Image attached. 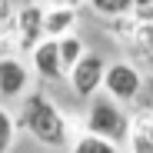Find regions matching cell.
I'll use <instances>...</instances> for the list:
<instances>
[{
    "mask_svg": "<svg viewBox=\"0 0 153 153\" xmlns=\"http://www.w3.org/2000/svg\"><path fill=\"white\" fill-rule=\"evenodd\" d=\"M126 103H120L117 97H110L107 90H100L90 97V110H87V130L90 133H100L113 143H123L130 140V126H133V117L123 110Z\"/></svg>",
    "mask_w": 153,
    "mask_h": 153,
    "instance_id": "obj_1",
    "label": "cell"
},
{
    "mask_svg": "<svg viewBox=\"0 0 153 153\" xmlns=\"http://www.w3.org/2000/svg\"><path fill=\"white\" fill-rule=\"evenodd\" d=\"M20 123L27 126V133L33 140H40L43 146H63L67 143V117L60 113L57 103H50V100L40 97V93L23 103Z\"/></svg>",
    "mask_w": 153,
    "mask_h": 153,
    "instance_id": "obj_2",
    "label": "cell"
},
{
    "mask_svg": "<svg viewBox=\"0 0 153 153\" xmlns=\"http://www.w3.org/2000/svg\"><path fill=\"white\" fill-rule=\"evenodd\" d=\"M107 60L100 57V53H83L80 60H76V67L70 70V87L73 93L80 97V100H90L93 93L103 90V76H107Z\"/></svg>",
    "mask_w": 153,
    "mask_h": 153,
    "instance_id": "obj_3",
    "label": "cell"
},
{
    "mask_svg": "<svg viewBox=\"0 0 153 153\" xmlns=\"http://www.w3.org/2000/svg\"><path fill=\"white\" fill-rule=\"evenodd\" d=\"M103 90L110 97H117L120 103H133V100L143 93V76L133 63L126 60H117L107 67V76H103Z\"/></svg>",
    "mask_w": 153,
    "mask_h": 153,
    "instance_id": "obj_4",
    "label": "cell"
},
{
    "mask_svg": "<svg viewBox=\"0 0 153 153\" xmlns=\"http://www.w3.org/2000/svg\"><path fill=\"white\" fill-rule=\"evenodd\" d=\"M43 17H47L43 4H20V10H17V43H20V50H33L47 37Z\"/></svg>",
    "mask_w": 153,
    "mask_h": 153,
    "instance_id": "obj_5",
    "label": "cell"
},
{
    "mask_svg": "<svg viewBox=\"0 0 153 153\" xmlns=\"http://www.w3.org/2000/svg\"><path fill=\"white\" fill-rule=\"evenodd\" d=\"M30 60H33V70L43 80H63L67 76V67H63V57H60V37H43L30 50Z\"/></svg>",
    "mask_w": 153,
    "mask_h": 153,
    "instance_id": "obj_6",
    "label": "cell"
},
{
    "mask_svg": "<svg viewBox=\"0 0 153 153\" xmlns=\"http://www.w3.org/2000/svg\"><path fill=\"white\" fill-rule=\"evenodd\" d=\"M30 83V70L23 67L17 57H0V97L4 100H13L27 90Z\"/></svg>",
    "mask_w": 153,
    "mask_h": 153,
    "instance_id": "obj_7",
    "label": "cell"
},
{
    "mask_svg": "<svg viewBox=\"0 0 153 153\" xmlns=\"http://www.w3.org/2000/svg\"><path fill=\"white\" fill-rule=\"evenodd\" d=\"M130 153H153V110H140L130 126Z\"/></svg>",
    "mask_w": 153,
    "mask_h": 153,
    "instance_id": "obj_8",
    "label": "cell"
},
{
    "mask_svg": "<svg viewBox=\"0 0 153 153\" xmlns=\"http://www.w3.org/2000/svg\"><path fill=\"white\" fill-rule=\"evenodd\" d=\"M76 27V7H47L43 33L47 37H67Z\"/></svg>",
    "mask_w": 153,
    "mask_h": 153,
    "instance_id": "obj_9",
    "label": "cell"
},
{
    "mask_svg": "<svg viewBox=\"0 0 153 153\" xmlns=\"http://www.w3.org/2000/svg\"><path fill=\"white\" fill-rule=\"evenodd\" d=\"M73 153H120L117 150V143L113 140H107V137H100V133H83V137H76L73 140Z\"/></svg>",
    "mask_w": 153,
    "mask_h": 153,
    "instance_id": "obj_10",
    "label": "cell"
},
{
    "mask_svg": "<svg viewBox=\"0 0 153 153\" xmlns=\"http://www.w3.org/2000/svg\"><path fill=\"white\" fill-rule=\"evenodd\" d=\"M83 53H87V47H83V40L76 37V33H67V37H60V57H63L67 76H70V70L76 67V60H80Z\"/></svg>",
    "mask_w": 153,
    "mask_h": 153,
    "instance_id": "obj_11",
    "label": "cell"
},
{
    "mask_svg": "<svg viewBox=\"0 0 153 153\" xmlns=\"http://www.w3.org/2000/svg\"><path fill=\"white\" fill-rule=\"evenodd\" d=\"M90 7L100 13V17H126L137 10V0H90Z\"/></svg>",
    "mask_w": 153,
    "mask_h": 153,
    "instance_id": "obj_12",
    "label": "cell"
},
{
    "mask_svg": "<svg viewBox=\"0 0 153 153\" xmlns=\"http://www.w3.org/2000/svg\"><path fill=\"white\" fill-rule=\"evenodd\" d=\"M17 143V120L0 107V153H10Z\"/></svg>",
    "mask_w": 153,
    "mask_h": 153,
    "instance_id": "obj_13",
    "label": "cell"
},
{
    "mask_svg": "<svg viewBox=\"0 0 153 153\" xmlns=\"http://www.w3.org/2000/svg\"><path fill=\"white\" fill-rule=\"evenodd\" d=\"M37 4H47V7H83L90 0H37Z\"/></svg>",
    "mask_w": 153,
    "mask_h": 153,
    "instance_id": "obj_14",
    "label": "cell"
},
{
    "mask_svg": "<svg viewBox=\"0 0 153 153\" xmlns=\"http://www.w3.org/2000/svg\"><path fill=\"white\" fill-rule=\"evenodd\" d=\"M150 10H153V0H137V17H150Z\"/></svg>",
    "mask_w": 153,
    "mask_h": 153,
    "instance_id": "obj_15",
    "label": "cell"
},
{
    "mask_svg": "<svg viewBox=\"0 0 153 153\" xmlns=\"http://www.w3.org/2000/svg\"><path fill=\"white\" fill-rule=\"evenodd\" d=\"M17 4H37V0H17Z\"/></svg>",
    "mask_w": 153,
    "mask_h": 153,
    "instance_id": "obj_16",
    "label": "cell"
},
{
    "mask_svg": "<svg viewBox=\"0 0 153 153\" xmlns=\"http://www.w3.org/2000/svg\"><path fill=\"white\" fill-rule=\"evenodd\" d=\"M150 20H153V10H150Z\"/></svg>",
    "mask_w": 153,
    "mask_h": 153,
    "instance_id": "obj_17",
    "label": "cell"
}]
</instances>
